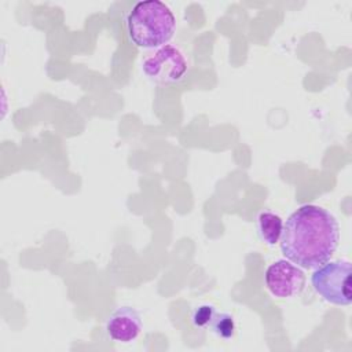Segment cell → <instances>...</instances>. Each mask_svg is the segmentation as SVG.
<instances>
[{
	"label": "cell",
	"instance_id": "8",
	"mask_svg": "<svg viewBox=\"0 0 352 352\" xmlns=\"http://www.w3.org/2000/svg\"><path fill=\"white\" fill-rule=\"evenodd\" d=\"M209 327L212 329V331L219 336L220 338L228 340L234 336L235 333V322L234 318L230 314L226 312H216Z\"/></svg>",
	"mask_w": 352,
	"mask_h": 352
},
{
	"label": "cell",
	"instance_id": "5",
	"mask_svg": "<svg viewBox=\"0 0 352 352\" xmlns=\"http://www.w3.org/2000/svg\"><path fill=\"white\" fill-rule=\"evenodd\" d=\"M264 282L275 297L287 298L301 293L305 286V274L297 265L278 260L265 270Z\"/></svg>",
	"mask_w": 352,
	"mask_h": 352
},
{
	"label": "cell",
	"instance_id": "9",
	"mask_svg": "<svg viewBox=\"0 0 352 352\" xmlns=\"http://www.w3.org/2000/svg\"><path fill=\"white\" fill-rule=\"evenodd\" d=\"M216 314V309L213 305H209V304H202L199 307H197L194 311H192V315H191V322L195 327L198 329H202V327H208L213 319Z\"/></svg>",
	"mask_w": 352,
	"mask_h": 352
},
{
	"label": "cell",
	"instance_id": "4",
	"mask_svg": "<svg viewBox=\"0 0 352 352\" xmlns=\"http://www.w3.org/2000/svg\"><path fill=\"white\" fill-rule=\"evenodd\" d=\"M142 69L146 77L157 84H177L188 72V60L180 48L162 45L144 58Z\"/></svg>",
	"mask_w": 352,
	"mask_h": 352
},
{
	"label": "cell",
	"instance_id": "2",
	"mask_svg": "<svg viewBox=\"0 0 352 352\" xmlns=\"http://www.w3.org/2000/svg\"><path fill=\"white\" fill-rule=\"evenodd\" d=\"M176 30V18L170 8L160 0L136 3L126 16L129 40L140 48L166 45Z\"/></svg>",
	"mask_w": 352,
	"mask_h": 352
},
{
	"label": "cell",
	"instance_id": "6",
	"mask_svg": "<svg viewBox=\"0 0 352 352\" xmlns=\"http://www.w3.org/2000/svg\"><path fill=\"white\" fill-rule=\"evenodd\" d=\"M142 318L131 307L117 308L106 322L107 336L116 341L128 344L136 340L142 331Z\"/></svg>",
	"mask_w": 352,
	"mask_h": 352
},
{
	"label": "cell",
	"instance_id": "7",
	"mask_svg": "<svg viewBox=\"0 0 352 352\" xmlns=\"http://www.w3.org/2000/svg\"><path fill=\"white\" fill-rule=\"evenodd\" d=\"M257 231L261 241H264L270 246H274L279 242L282 236L283 221L278 214L272 212H260V214L257 216Z\"/></svg>",
	"mask_w": 352,
	"mask_h": 352
},
{
	"label": "cell",
	"instance_id": "3",
	"mask_svg": "<svg viewBox=\"0 0 352 352\" xmlns=\"http://www.w3.org/2000/svg\"><path fill=\"white\" fill-rule=\"evenodd\" d=\"M311 283L315 292L331 304L349 305L352 301L348 261H330L319 265L311 275Z\"/></svg>",
	"mask_w": 352,
	"mask_h": 352
},
{
	"label": "cell",
	"instance_id": "1",
	"mask_svg": "<svg viewBox=\"0 0 352 352\" xmlns=\"http://www.w3.org/2000/svg\"><path fill=\"white\" fill-rule=\"evenodd\" d=\"M283 256L302 268H316L330 260L340 242L336 217L318 205H304L293 212L280 236Z\"/></svg>",
	"mask_w": 352,
	"mask_h": 352
}]
</instances>
